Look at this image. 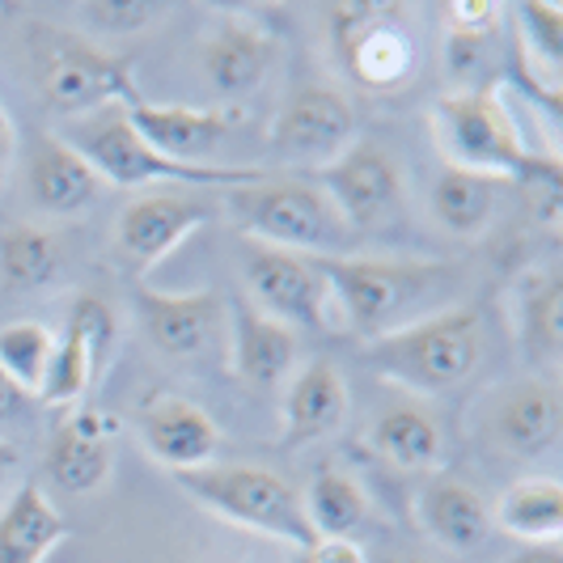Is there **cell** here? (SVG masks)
Instances as JSON below:
<instances>
[{
	"mask_svg": "<svg viewBox=\"0 0 563 563\" xmlns=\"http://www.w3.org/2000/svg\"><path fill=\"white\" fill-rule=\"evenodd\" d=\"M483 343H487L483 313L475 306H450L368 339L361 361L377 377L395 382L411 395H450L475 377Z\"/></svg>",
	"mask_w": 563,
	"mask_h": 563,
	"instance_id": "cell-1",
	"label": "cell"
},
{
	"mask_svg": "<svg viewBox=\"0 0 563 563\" xmlns=\"http://www.w3.org/2000/svg\"><path fill=\"white\" fill-rule=\"evenodd\" d=\"M225 212L251 242L306 254V258H335V254L352 251V242H356V233L343 225L327 191L318 183H301V178L263 174L258 183L229 187Z\"/></svg>",
	"mask_w": 563,
	"mask_h": 563,
	"instance_id": "cell-2",
	"label": "cell"
},
{
	"mask_svg": "<svg viewBox=\"0 0 563 563\" xmlns=\"http://www.w3.org/2000/svg\"><path fill=\"white\" fill-rule=\"evenodd\" d=\"M318 276L327 280L331 306L343 322L365 339H377L402 327L416 301L453 276L450 263H420V258H368V254H335L313 258Z\"/></svg>",
	"mask_w": 563,
	"mask_h": 563,
	"instance_id": "cell-3",
	"label": "cell"
},
{
	"mask_svg": "<svg viewBox=\"0 0 563 563\" xmlns=\"http://www.w3.org/2000/svg\"><path fill=\"white\" fill-rule=\"evenodd\" d=\"M30 64L43 102L59 114H98L107 107L141 102L136 59L107 52L85 34L64 26L30 30Z\"/></svg>",
	"mask_w": 563,
	"mask_h": 563,
	"instance_id": "cell-4",
	"label": "cell"
},
{
	"mask_svg": "<svg viewBox=\"0 0 563 563\" xmlns=\"http://www.w3.org/2000/svg\"><path fill=\"white\" fill-rule=\"evenodd\" d=\"M432 136L445 166L492 174L500 183H521L538 162V153L526 144L512 111L492 85L441 93L432 107Z\"/></svg>",
	"mask_w": 563,
	"mask_h": 563,
	"instance_id": "cell-5",
	"label": "cell"
},
{
	"mask_svg": "<svg viewBox=\"0 0 563 563\" xmlns=\"http://www.w3.org/2000/svg\"><path fill=\"white\" fill-rule=\"evenodd\" d=\"M174 483L203 505L208 512L225 517L229 526H242L251 534L276 538L288 542L292 551L313 547L310 521H306V508L301 496L288 487V483L267 471V466H246V462H208L199 471H178Z\"/></svg>",
	"mask_w": 563,
	"mask_h": 563,
	"instance_id": "cell-6",
	"label": "cell"
},
{
	"mask_svg": "<svg viewBox=\"0 0 563 563\" xmlns=\"http://www.w3.org/2000/svg\"><path fill=\"white\" fill-rule=\"evenodd\" d=\"M64 141L98 169V178L107 187H119V191H136L148 183H191V187L221 183L229 191L242 183H258L267 174L258 166H183V162H169L153 144L141 141V132L128 123L123 107H107V111L73 123Z\"/></svg>",
	"mask_w": 563,
	"mask_h": 563,
	"instance_id": "cell-7",
	"label": "cell"
},
{
	"mask_svg": "<svg viewBox=\"0 0 563 563\" xmlns=\"http://www.w3.org/2000/svg\"><path fill=\"white\" fill-rule=\"evenodd\" d=\"M331 47L339 64L365 93H398L420 73V38L402 4L347 0L327 13Z\"/></svg>",
	"mask_w": 563,
	"mask_h": 563,
	"instance_id": "cell-8",
	"label": "cell"
},
{
	"mask_svg": "<svg viewBox=\"0 0 563 563\" xmlns=\"http://www.w3.org/2000/svg\"><path fill=\"white\" fill-rule=\"evenodd\" d=\"M318 187L352 233H368L402 212V169L373 141L347 144L335 162L318 169Z\"/></svg>",
	"mask_w": 563,
	"mask_h": 563,
	"instance_id": "cell-9",
	"label": "cell"
},
{
	"mask_svg": "<svg viewBox=\"0 0 563 563\" xmlns=\"http://www.w3.org/2000/svg\"><path fill=\"white\" fill-rule=\"evenodd\" d=\"M356 141V111L331 85H301L272 119L267 148L292 166H327Z\"/></svg>",
	"mask_w": 563,
	"mask_h": 563,
	"instance_id": "cell-10",
	"label": "cell"
},
{
	"mask_svg": "<svg viewBox=\"0 0 563 563\" xmlns=\"http://www.w3.org/2000/svg\"><path fill=\"white\" fill-rule=\"evenodd\" d=\"M217 217V203L199 196H174V191H148L132 199L114 225V254L119 263L144 280L153 267H162L196 229Z\"/></svg>",
	"mask_w": 563,
	"mask_h": 563,
	"instance_id": "cell-11",
	"label": "cell"
},
{
	"mask_svg": "<svg viewBox=\"0 0 563 563\" xmlns=\"http://www.w3.org/2000/svg\"><path fill=\"white\" fill-rule=\"evenodd\" d=\"M114 335H119V322H114L111 306L102 297H93V292H81L73 301V310H68L64 335L56 339V352H52L38 402L59 407V411L85 402L89 386L102 377V368L111 361Z\"/></svg>",
	"mask_w": 563,
	"mask_h": 563,
	"instance_id": "cell-12",
	"label": "cell"
},
{
	"mask_svg": "<svg viewBox=\"0 0 563 563\" xmlns=\"http://www.w3.org/2000/svg\"><path fill=\"white\" fill-rule=\"evenodd\" d=\"M246 288L251 301L267 318H276L284 327H327L331 318V292L327 280L318 276L313 258L292 251H276V246H258L251 242L246 251Z\"/></svg>",
	"mask_w": 563,
	"mask_h": 563,
	"instance_id": "cell-13",
	"label": "cell"
},
{
	"mask_svg": "<svg viewBox=\"0 0 563 563\" xmlns=\"http://www.w3.org/2000/svg\"><path fill=\"white\" fill-rule=\"evenodd\" d=\"M136 318L148 343L169 361H191L208 352L225 327V297L217 288L199 292H162L153 284L136 288Z\"/></svg>",
	"mask_w": 563,
	"mask_h": 563,
	"instance_id": "cell-14",
	"label": "cell"
},
{
	"mask_svg": "<svg viewBox=\"0 0 563 563\" xmlns=\"http://www.w3.org/2000/svg\"><path fill=\"white\" fill-rule=\"evenodd\" d=\"M487 441L508 457H542L563 432V398L551 377H521L496 390L487 402Z\"/></svg>",
	"mask_w": 563,
	"mask_h": 563,
	"instance_id": "cell-15",
	"label": "cell"
},
{
	"mask_svg": "<svg viewBox=\"0 0 563 563\" xmlns=\"http://www.w3.org/2000/svg\"><path fill=\"white\" fill-rule=\"evenodd\" d=\"M114 466V423L107 411L98 407H68L64 420L56 423L52 441H47V457L43 471L68 496H89L102 483L111 479Z\"/></svg>",
	"mask_w": 563,
	"mask_h": 563,
	"instance_id": "cell-16",
	"label": "cell"
},
{
	"mask_svg": "<svg viewBox=\"0 0 563 563\" xmlns=\"http://www.w3.org/2000/svg\"><path fill=\"white\" fill-rule=\"evenodd\" d=\"M128 123L141 132L144 144H153L162 157L183 162V166H212V153L233 136L242 123L238 111L221 107H157V102H132L123 107Z\"/></svg>",
	"mask_w": 563,
	"mask_h": 563,
	"instance_id": "cell-17",
	"label": "cell"
},
{
	"mask_svg": "<svg viewBox=\"0 0 563 563\" xmlns=\"http://www.w3.org/2000/svg\"><path fill=\"white\" fill-rule=\"evenodd\" d=\"M26 187L38 212L47 217H77L93 208L107 183L59 132H34L26 144Z\"/></svg>",
	"mask_w": 563,
	"mask_h": 563,
	"instance_id": "cell-18",
	"label": "cell"
},
{
	"mask_svg": "<svg viewBox=\"0 0 563 563\" xmlns=\"http://www.w3.org/2000/svg\"><path fill=\"white\" fill-rule=\"evenodd\" d=\"M136 423H141L144 450L153 453L169 475L199 471V466L217 462V453H221V428L191 398L153 395L141 407Z\"/></svg>",
	"mask_w": 563,
	"mask_h": 563,
	"instance_id": "cell-19",
	"label": "cell"
},
{
	"mask_svg": "<svg viewBox=\"0 0 563 563\" xmlns=\"http://www.w3.org/2000/svg\"><path fill=\"white\" fill-rule=\"evenodd\" d=\"M229 331H233V373L251 390H276L297 365V331L254 306L251 297L229 301Z\"/></svg>",
	"mask_w": 563,
	"mask_h": 563,
	"instance_id": "cell-20",
	"label": "cell"
},
{
	"mask_svg": "<svg viewBox=\"0 0 563 563\" xmlns=\"http://www.w3.org/2000/svg\"><path fill=\"white\" fill-rule=\"evenodd\" d=\"M276 64V38L246 18H225L199 47V68L221 98H242Z\"/></svg>",
	"mask_w": 563,
	"mask_h": 563,
	"instance_id": "cell-21",
	"label": "cell"
},
{
	"mask_svg": "<svg viewBox=\"0 0 563 563\" xmlns=\"http://www.w3.org/2000/svg\"><path fill=\"white\" fill-rule=\"evenodd\" d=\"M508 313H512V335L521 356L534 368H555L563 352V284L560 272L530 267L517 276L508 292Z\"/></svg>",
	"mask_w": 563,
	"mask_h": 563,
	"instance_id": "cell-22",
	"label": "cell"
},
{
	"mask_svg": "<svg viewBox=\"0 0 563 563\" xmlns=\"http://www.w3.org/2000/svg\"><path fill=\"white\" fill-rule=\"evenodd\" d=\"M352 411L347 382L331 361H310L284 395V445H313L335 437Z\"/></svg>",
	"mask_w": 563,
	"mask_h": 563,
	"instance_id": "cell-23",
	"label": "cell"
},
{
	"mask_svg": "<svg viewBox=\"0 0 563 563\" xmlns=\"http://www.w3.org/2000/svg\"><path fill=\"white\" fill-rule=\"evenodd\" d=\"M68 534L73 526L52 505L43 483H18L0 505V563H47Z\"/></svg>",
	"mask_w": 563,
	"mask_h": 563,
	"instance_id": "cell-24",
	"label": "cell"
},
{
	"mask_svg": "<svg viewBox=\"0 0 563 563\" xmlns=\"http://www.w3.org/2000/svg\"><path fill=\"white\" fill-rule=\"evenodd\" d=\"M368 450L395 462L398 471H432L445 457V437H441V423L428 407L411 402V398H398L373 416Z\"/></svg>",
	"mask_w": 563,
	"mask_h": 563,
	"instance_id": "cell-25",
	"label": "cell"
},
{
	"mask_svg": "<svg viewBox=\"0 0 563 563\" xmlns=\"http://www.w3.org/2000/svg\"><path fill=\"white\" fill-rule=\"evenodd\" d=\"M420 530L432 534L450 551H479L492 534V508L471 483L437 479L428 483L416 500Z\"/></svg>",
	"mask_w": 563,
	"mask_h": 563,
	"instance_id": "cell-26",
	"label": "cell"
},
{
	"mask_svg": "<svg viewBox=\"0 0 563 563\" xmlns=\"http://www.w3.org/2000/svg\"><path fill=\"white\" fill-rule=\"evenodd\" d=\"M500 187L505 183L492 178V174L441 166L437 183H432V217H437V225L453 233V238H462V242L483 238L496 221Z\"/></svg>",
	"mask_w": 563,
	"mask_h": 563,
	"instance_id": "cell-27",
	"label": "cell"
},
{
	"mask_svg": "<svg viewBox=\"0 0 563 563\" xmlns=\"http://www.w3.org/2000/svg\"><path fill=\"white\" fill-rule=\"evenodd\" d=\"M500 22H505V4L492 0H462V4H445V73L457 89H471V81L487 68V59L496 56V38H500Z\"/></svg>",
	"mask_w": 563,
	"mask_h": 563,
	"instance_id": "cell-28",
	"label": "cell"
},
{
	"mask_svg": "<svg viewBox=\"0 0 563 563\" xmlns=\"http://www.w3.org/2000/svg\"><path fill=\"white\" fill-rule=\"evenodd\" d=\"M492 526L521 542H563V487L551 475L517 479L500 496Z\"/></svg>",
	"mask_w": 563,
	"mask_h": 563,
	"instance_id": "cell-29",
	"label": "cell"
},
{
	"mask_svg": "<svg viewBox=\"0 0 563 563\" xmlns=\"http://www.w3.org/2000/svg\"><path fill=\"white\" fill-rule=\"evenodd\" d=\"M301 508H306L313 538H356L368 521V500L361 483L335 466L313 471L310 487L301 496Z\"/></svg>",
	"mask_w": 563,
	"mask_h": 563,
	"instance_id": "cell-30",
	"label": "cell"
},
{
	"mask_svg": "<svg viewBox=\"0 0 563 563\" xmlns=\"http://www.w3.org/2000/svg\"><path fill=\"white\" fill-rule=\"evenodd\" d=\"M59 263V242L56 233L38 225H13L0 233V280L13 292H26V288H43V284L56 280Z\"/></svg>",
	"mask_w": 563,
	"mask_h": 563,
	"instance_id": "cell-31",
	"label": "cell"
},
{
	"mask_svg": "<svg viewBox=\"0 0 563 563\" xmlns=\"http://www.w3.org/2000/svg\"><path fill=\"white\" fill-rule=\"evenodd\" d=\"M521 26V52L530 56V68H512L521 81H542V89H560V64H563V4L555 0H530L517 9Z\"/></svg>",
	"mask_w": 563,
	"mask_h": 563,
	"instance_id": "cell-32",
	"label": "cell"
},
{
	"mask_svg": "<svg viewBox=\"0 0 563 563\" xmlns=\"http://www.w3.org/2000/svg\"><path fill=\"white\" fill-rule=\"evenodd\" d=\"M56 352V335L43 322H4L0 327V373L22 390V395L38 398L43 382H47V365Z\"/></svg>",
	"mask_w": 563,
	"mask_h": 563,
	"instance_id": "cell-33",
	"label": "cell"
},
{
	"mask_svg": "<svg viewBox=\"0 0 563 563\" xmlns=\"http://www.w3.org/2000/svg\"><path fill=\"white\" fill-rule=\"evenodd\" d=\"M81 9L89 13L93 26L111 30V34H132V30L153 26L166 13V4H153V0H93Z\"/></svg>",
	"mask_w": 563,
	"mask_h": 563,
	"instance_id": "cell-34",
	"label": "cell"
},
{
	"mask_svg": "<svg viewBox=\"0 0 563 563\" xmlns=\"http://www.w3.org/2000/svg\"><path fill=\"white\" fill-rule=\"evenodd\" d=\"M30 402H34V398L22 395V390H18V386H13V382L0 373V432H4V428H13V423L26 420Z\"/></svg>",
	"mask_w": 563,
	"mask_h": 563,
	"instance_id": "cell-35",
	"label": "cell"
},
{
	"mask_svg": "<svg viewBox=\"0 0 563 563\" xmlns=\"http://www.w3.org/2000/svg\"><path fill=\"white\" fill-rule=\"evenodd\" d=\"M505 563H563V542H521Z\"/></svg>",
	"mask_w": 563,
	"mask_h": 563,
	"instance_id": "cell-36",
	"label": "cell"
},
{
	"mask_svg": "<svg viewBox=\"0 0 563 563\" xmlns=\"http://www.w3.org/2000/svg\"><path fill=\"white\" fill-rule=\"evenodd\" d=\"M18 471H22V453H18V445L13 441H0V505L9 500V492L18 487Z\"/></svg>",
	"mask_w": 563,
	"mask_h": 563,
	"instance_id": "cell-37",
	"label": "cell"
},
{
	"mask_svg": "<svg viewBox=\"0 0 563 563\" xmlns=\"http://www.w3.org/2000/svg\"><path fill=\"white\" fill-rule=\"evenodd\" d=\"M13 153H18V132H13V119H9V111L0 107V174H4V166L13 162Z\"/></svg>",
	"mask_w": 563,
	"mask_h": 563,
	"instance_id": "cell-38",
	"label": "cell"
},
{
	"mask_svg": "<svg viewBox=\"0 0 563 563\" xmlns=\"http://www.w3.org/2000/svg\"><path fill=\"white\" fill-rule=\"evenodd\" d=\"M292 563H318V560L310 555V547H301V551H297V560H292Z\"/></svg>",
	"mask_w": 563,
	"mask_h": 563,
	"instance_id": "cell-39",
	"label": "cell"
},
{
	"mask_svg": "<svg viewBox=\"0 0 563 563\" xmlns=\"http://www.w3.org/2000/svg\"><path fill=\"white\" fill-rule=\"evenodd\" d=\"M402 563H423V560H402Z\"/></svg>",
	"mask_w": 563,
	"mask_h": 563,
	"instance_id": "cell-40",
	"label": "cell"
}]
</instances>
